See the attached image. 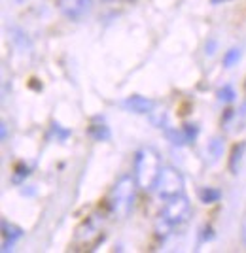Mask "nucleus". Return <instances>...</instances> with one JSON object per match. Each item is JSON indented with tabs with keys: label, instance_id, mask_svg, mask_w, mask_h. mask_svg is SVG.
<instances>
[{
	"label": "nucleus",
	"instance_id": "nucleus-10",
	"mask_svg": "<svg viewBox=\"0 0 246 253\" xmlns=\"http://www.w3.org/2000/svg\"><path fill=\"white\" fill-rule=\"evenodd\" d=\"M235 96H237V93H235V89H233V85H224L220 91H218V100L220 102H224V104H229V102H233L235 100Z\"/></svg>",
	"mask_w": 246,
	"mask_h": 253
},
{
	"label": "nucleus",
	"instance_id": "nucleus-5",
	"mask_svg": "<svg viewBox=\"0 0 246 253\" xmlns=\"http://www.w3.org/2000/svg\"><path fill=\"white\" fill-rule=\"evenodd\" d=\"M59 10L66 19L80 21L91 10V0H59Z\"/></svg>",
	"mask_w": 246,
	"mask_h": 253
},
{
	"label": "nucleus",
	"instance_id": "nucleus-8",
	"mask_svg": "<svg viewBox=\"0 0 246 253\" xmlns=\"http://www.w3.org/2000/svg\"><path fill=\"white\" fill-rule=\"evenodd\" d=\"M222 153H224V140L216 136L214 140L208 142V146H206V159H208L210 163H216L218 159L222 157Z\"/></svg>",
	"mask_w": 246,
	"mask_h": 253
},
{
	"label": "nucleus",
	"instance_id": "nucleus-12",
	"mask_svg": "<svg viewBox=\"0 0 246 253\" xmlns=\"http://www.w3.org/2000/svg\"><path fill=\"white\" fill-rule=\"evenodd\" d=\"M239 61H241V49H239V47H231L229 51L225 53L224 66L225 68H231V66H235Z\"/></svg>",
	"mask_w": 246,
	"mask_h": 253
},
{
	"label": "nucleus",
	"instance_id": "nucleus-13",
	"mask_svg": "<svg viewBox=\"0 0 246 253\" xmlns=\"http://www.w3.org/2000/svg\"><path fill=\"white\" fill-rule=\"evenodd\" d=\"M182 130H184V136H186V142H188V144L197 138V126L195 125H186V126H182Z\"/></svg>",
	"mask_w": 246,
	"mask_h": 253
},
{
	"label": "nucleus",
	"instance_id": "nucleus-1",
	"mask_svg": "<svg viewBox=\"0 0 246 253\" xmlns=\"http://www.w3.org/2000/svg\"><path fill=\"white\" fill-rule=\"evenodd\" d=\"M161 157L153 148H142L135 157V179L142 191H155L159 181Z\"/></svg>",
	"mask_w": 246,
	"mask_h": 253
},
{
	"label": "nucleus",
	"instance_id": "nucleus-15",
	"mask_svg": "<svg viewBox=\"0 0 246 253\" xmlns=\"http://www.w3.org/2000/svg\"><path fill=\"white\" fill-rule=\"evenodd\" d=\"M243 240H245V244H246V215L243 217Z\"/></svg>",
	"mask_w": 246,
	"mask_h": 253
},
{
	"label": "nucleus",
	"instance_id": "nucleus-9",
	"mask_svg": "<svg viewBox=\"0 0 246 253\" xmlns=\"http://www.w3.org/2000/svg\"><path fill=\"white\" fill-rule=\"evenodd\" d=\"M199 197H201V201H203L204 204H212V202H218L222 199V193L218 189H214V187H204Z\"/></svg>",
	"mask_w": 246,
	"mask_h": 253
},
{
	"label": "nucleus",
	"instance_id": "nucleus-17",
	"mask_svg": "<svg viewBox=\"0 0 246 253\" xmlns=\"http://www.w3.org/2000/svg\"><path fill=\"white\" fill-rule=\"evenodd\" d=\"M112 2H118V0H112Z\"/></svg>",
	"mask_w": 246,
	"mask_h": 253
},
{
	"label": "nucleus",
	"instance_id": "nucleus-11",
	"mask_svg": "<svg viewBox=\"0 0 246 253\" xmlns=\"http://www.w3.org/2000/svg\"><path fill=\"white\" fill-rule=\"evenodd\" d=\"M89 134L98 140V142H102V140H108L110 138V130H108L106 125H93L89 128Z\"/></svg>",
	"mask_w": 246,
	"mask_h": 253
},
{
	"label": "nucleus",
	"instance_id": "nucleus-3",
	"mask_svg": "<svg viewBox=\"0 0 246 253\" xmlns=\"http://www.w3.org/2000/svg\"><path fill=\"white\" fill-rule=\"evenodd\" d=\"M163 210L159 213V221H157V234L167 236L172 229L180 227L188 221L190 213H192V204L188 201L186 195H176L172 199H167Z\"/></svg>",
	"mask_w": 246,
	"mask_h": 253
},
{
	"label": "nucleus",
	"instance_id": "nucleus-7",
	"mask_svg": "<svg viewBox=\"0 0 246 253\" xmlns=\"http://www.w3.org/2000/svg\"><path fill=\"white\" fill-rule=\"evenodd\" d=\"M23 236V231L15 225H10L8 221H2V252L13 250L15 242Z\"/></svg>",
	"mask_w": 246,
	"mask_h": 253
},
{
	"label": "nucleus",
	"instance_id": "nucleus-4",
	"mask_svg": "<svg viewBox=\"0 0 246 253\" xmlns=\"http://www.w3.org/2000/svg\"><path fill=\"white\" fill-rule=\"evenodd\" d=\"M155 191H157L161 201L172 199V197H176V195H184L182 174L176 169H172V167H163Z\"/></svg>",
	"mask_w": 246,
	"mask_h": 253
},
{
	"label": "nucleus",
	"instance_id": "nucleus-16",
	"mask_svg": "<svg viewBox=\"0 0 246 253\" xmlns=\"http://www.w3.org/2000/svg\"><path fill=\"white\" fill-rule=\"evenodd\" d=\"M2 138H6V123H2Z\"/></svg>",
	"mask_w": 246,
	"mask_h": 253
},
{
	"label": "nucleus",
	"instance_id": "nucleus-6",
	"mask_svg": "<svg viewBox=\"0 0 246 253\" xmlns=\"http://www.w3.org/2000/svg\"><path fill=\"white\" fill-rule=\"evenodd\" d=\"M121 106L131 112V114H140V116H144V114H151L153 112V108H155V102L151 100V98H146V96H140V95H133L125 98Z\"/></svg>",
	"mask_w": 246,
	"mask_h": 253
},
{
	"label": "nucleus",
	"instance_id": "nucleus-14",
	"mask_svg": "<svg viewBox=\"0 0 246 253\" xmlns=\"http://www.w3.org/2000/svg\"><path fill=\"white\" fill-rule=\"evenodd\" d=\"M243 149H245V146H237L235 148V151H233V159H231V170L235 172L237 170V161H241V155H243Z\"/></svg>",
	"mask_w": 246,
	"mask_h": 253
},
{
	"label": "nucleus",
	"instance_id": "nucleus-2",
	"mask_svg": "<svg viewBox=\"0 0 246 253\" xmlns=\"http://www.w3.org/2000/svg\"><path fill=\"white\" fill-rule=\"evenodd\" d=\"M137 187H139V183H137V179L133 178V176H123L110 189L108 210H110V213L116 219H125L129 215V211L133 208V202H135Z\"/></svg>",
	"mask_w": 246,
	"mask_h": 253
}]
</instances>
